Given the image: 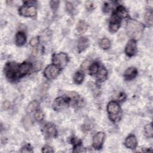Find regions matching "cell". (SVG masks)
<instances>
[{"label": "cell", "instance_id": "1", "mask_svg": "<svg viewBox=\"0 0 153 153\" xmlns=\"http://www.w3.org/2000/svg\"><path fill=\"white\" fill-rule=\"evenodd\" d=\"M143 28L144 27L141 23L135 20H130L127 22L126 33L130 38L135 40H139L142 35Z\"/></svg>", "mask_w": 153, "mask_h": 153}, {"label": "cell", "instance_id": "2", "mask_svg": "<svg viewBox=\"0 0 153 153\" xmlns=\"http://www.w3.org/2000/svg\"><path fill=\"white\" fill-rule=\"evenodd\" d=\"M19 67L15 63L10 62L7 64L4 68L6 77L10 79L15 78L17 75H19Z\"/></svg>", "mask_w": 153, "mask_h": 153}, {"label": "cell", "instance_id": "3", "mask_svg": "<svg viewBox=\"0 0 153 153\" xmlns=\"http://www.w3.org/2000/svg\"><path fill=\"white\" fill-rule=\"evenodd\" d=\"M53 62L56 65L64 68L67 65L68 56L64 53L56 54L53 57Z\"/></svg>", "mask_w": 153, "mask_h": 153}, {"label": "cell", "instance_id": "4", "mask_svg": "<svg viewBox=\"0 0 153 153\" xmlns=\"http://www.w3.org/2000/svg\"><path fill=\"white\" fill-rule=\"evenodd\" d=\"M59 69L56 65H50L45 69L44 74L46 78L52 80L58 77L59 74Z\"/></svg>", "mask_w": 153, "mask_h": 153}, {"label": "cell", "instance_id": "5", "mask_svg": "<svg viewBox=\"0 0 153 153\" xmlns=\"http://www.w3.org/2000/svg\"><path fill=\"white\" fill-rule=\"evenodd\" d=\"M19 13L25 17H34L37 14V10L32 6H24L19 9Z\"/></svg>", "mask_w": 153, "mask_h": 153}, {"label": "cell", "instance_id": "6", "mask_svg": "<svg viewBox=\"0 0 153 153\" xmlns=\"http://www.w3.org/2000/svg\"><path fill=\"white\" fill-rule=\"evenodd\" d=\"M105 135L102 132L97 133L93 139V146L95 149H100L104 141Z\"/></svg>", "mask_w": 153, "mask_h": 153}, {"label": "cell", "instance_id": "7", "mask_svg": "<svg viewBox=\"0 0 153 153\" xmlns=\"http://www.w3.org/2000/svg\"><path fill=\"white\" fill-rule=\"evenodd\" d=\"M68 105L67 101L62 98H58L53 102V109L56 111H60L64 109Z\"/></svg>", "mask_w": 153, "mask_h": 153}, {"label": "cell", "instance_id": "8", "mask_svg": "<svg viewBox=\"0 0 153 153\" xmlns=\"http://www.w3.org/2000/svg\"><path fill=\"white\" fill-rule=\"evenodd\" d=\"M125 52L129 56H132L136 53V44L134 40H131L128 42V43L126 47Z\"/></svg>", "mask_w": 153, "mask_h": 153}, {"label": "cell", "instance_id": "9", "mask_svg": "<svg viewBox=\"0 0 153 153\" xmlns=\"http://www.w3.org/2000/svg\"><path fill=\"white\" fill-rule=\"evenodd\" d=\"M120 110L119 105L116 102H111L108 103L107 106V111L111 115H117Z\"/></svg>", "mask_w": 153, "mask_h": 153}, {"label": "cell", "instance_id": "10", "mask_svg": "<svg viewBox=\"0 0 153 153\" xmlns=\"http://www.w3.org/2000/svg\"><path fill=\"white\" fill-rule=\"evenodd\" d=\"M120 26V19L117 17L115 15H114L111 20L109 24V31L111 33H115L118 31V28Z\"/></svg>", "mask_w": 153, "mask_h": 153}, {"label": "cell", "instance_id": "11", "mask_svg": "<svg viewBox=\"0 0 153 153\" xmlns=\"http://www.w3.org/2000/svg\"><path fill=\"white\" fill-rule=\"evenodd\" d=\"M126 146L130 149H135L137 146V140L134 135H130L125 141Z\"/></svg>", "mask_w": 153, "mask_h": 153}, {"label": "cell", "instance_id": "12", "mask_svg": "<svg viewBox=\"0 0 153 153\" xmlns=\"http://www.w3.org/2000/svg\"><path fill=\"white\" fill-rule=\"evenodd\" d=\"M89 45V41L87 38L84 37L80 38L78 43V51L80 52L84 51L85 49H86L88 47Z\"/></svg>", "mask_w": 153, "mask_h": 153}, {"label": "cell", "instance_id": "13", "mask_svg": "<svg viewBox=\"0 0 153 153\" xmlns=\"http://www.w3.org/2000/svg\"><path fill=\"white\" fill-rule=\"evenodd\" d=\"M46 134L49 137H55L57 134V130L55 126L52 124H47L45 127Z\"/></svg>", "mask_w": 153, "mask_h": 153}, {"label": "cell", "instance_id": "14", "mask_svg": "<svg viewBox=\"0 0 153 153\" xmlns=\"http://www.w3.org/2000/svg\"><path fill=\"white\" fill-rule=\"evenodd\" d=\"M31 67H32L30 64L27 62L22 64L19 68V75L20 76H22L27 74L30 71Z\"/></svg>", "mask_w": 153, "mask_h": 153}, {"label": "cell", "instance_id": "15", "mask_svg": "<svg viewBox=\"0 0 153 153\" xmlns=\"http://www.w3.org/2000/svg\"><path fill=\"white\" fill-rule=\"evenodd\" d=\"M137 75V70L134 68H128L124 74V77L127 80H132Z\"/></svg>", "mask_w": 153, "mask_h": 153}, {"label": "cell", "instance_id": "16", "mask_svg": "<svg viewBox=\"0 0 153 153\" xmlns=\"http://www.w3.org/2000/svg\"><path fill=\"white\" fill-rule=\"evenodd\" d=\"M26 36L21 32L18 33L16 36V42L18 46H23L26 43Z\"/></svg>", "mask_w": 153, "mask_h": 153}, {"label": "cell", "instance_id": "17", "mask_svg": "<svg viewBox=\"0 0 153 153\" xmlns=\"http://www.w3.org/2000/svg\"><path fill=\"white\" fill-rule=\"evenodd\" d=\"M117 17H118L119 19L120 18H125L127 16L128 13L126 10L123 7H119L117 9L116 12L115 13V15Z\"/></svg>", "mask_w": 153, "mask_h": 153}, {"label": "cell", "instance_id": "18", "mask_svg": "<svg viewBox=\"0 0 153 153\" xmlns=\"http://www.w3.org/2000/svg\"><path fill=\"white\" fill-rule=\"evenodd\" d=\"M87 25L84 21H80L77 25V30L79 34H83L87 31Z\"/></svg>", "mask_w": 153, "mask_h": 153}, {"label": "cell", "instance_id": "19", "mask_svg": "<svg viewBox=\"0 0 153 153\" xmlns=\"http://www.w3.org/2000/svg\"><path fill=\"white\" fill-rule=\"evenodd\" d=\"M145 23L149 27L152 26V12L151 10H148L145 14Z\"/></svg>", "mask_w": 153, "mask_h": 153}, {"label": "cell", "instance_id": "20", "mask_svg": "<svg viewBox=\"0 0 153 153\" xmlns=\"http://www.w3.org/2000/svg\"><path fill=\"white\" fill-rule=\"evenodd\" d=\"M38 106H39V103L37 101H33L28 106L27 111L28 113H31L33 111H34L35 109H37Z\"/></svg>", "mask_w": 153, "mask_h": 153}, {"label": "cell", "instance_id": "21", "mask_svg": "<svg viewBox=\"0 0 153 153\" xmlns=\"http://www.w3.org/2000/svg\"><path fill=\"white\" fill-rule=\"evenodd\" d=\"M22 123H23V125H24V127L28 130V129H30L31 127H32L33 126V121H32V120L31 118L28 117V116H26L24 117V118L23 119V121H22Z\"/></svg>", "mask_w": 153, "mask_h": 153}, {"label": "cell", "instance_id": "22", "mask_svg": "<svg viewBox=\"0 0 153 153\" xmlns=\"http://www.w3.org/2000/svg\"><path fill=\"white\" fill-rule=\"evenodd\" d=\"M96 75H97L98 78L99 80H103L107 75V72L104 68L100 67Z\"/></svg>", "mask_w": 153, "mask_h": 153}, {"label": "cell", "instance_id": "23", "mask_svg": "<svg viewBox=\"0 0 153 153\" xmlns=\"http://www.w3.org/2000/svg\"><path fill=\"white\" fill-rule=\"evenodd\" d=\"M145 134L148 137H152L153 135V132H152V124H148L145 126L144 128Z\"/></svg>", "mask_w": 153, "mask_h": 153}, {"label": "cell", "instance_id": "24", "mask_svg": "<svg viewBox=\"0 0 153 153\" xmlns=\"http://www.w3.org/2000/svg\"><path fill=\"white\" fill-rule=\"evenodd\" d=\"M83 79H84V75L80 71L77 72L75 73V74L74 75V80L75 82L77 84H80L83 81Z\"/></svg>", "mask_w": 153, "mask_h": 153}, {"label": "cell", "instance_id": "25", "mask_svg": "<svg viewBox=\"0 0 153 153\" xmlns=\"http://www.w3.org/2000/svg\"><path fill=\"white\" fill-rule=\"evenodd\" d=\"M100 67L99 66V65L96 63L93 64L90 67V73L91 75H96Z\"/></svg>", "mask_w": 153, "mask_h": 153}, {"label": "cell", "instance_id": "26", "mask_svg": "<svg viewBox=\"0 0 153 153\" xmlns=\"http://www.w3.org/2000/svg\"><path fill=\"white\" fill-rule=\"evenodd\" d=\"M111 46V43L110 41L107 38H103L101 41V47L103 49L107 50Z\"/></svg>", "mask_w": 153, "mask_h": 153}, {"label": "cell", "instance_id": "27", "mask_svg": "<svg viewBox=\"0 0 153 153\" xmlns=\"http://www.w3.org/2000/svg\"><path fill=\"white\" fill-rule=\"evenodd\" d=\"M35 118L36 120L38 121H42L44 118V114L41 111H38L36 112L35 114Z\"/></svg>", "mask_w": 153, "mask_h": 153}, {"label": "cell", "instance_id": "28", "mask_svg": "<svg viewBox=\"0 0 153 153\" xmlns=\"http://www.w3.org/2000/svg\"><path fill=\"white\" fill-rule=\"evenodd\" d=\"M67 97H68L71 100H77L78 98V95L75 92H69L67 94Z\"/></svg>", "mask_w": 153, "mask_h": 153}, {"label": "cell", "instance_id": "29", "mask_svg": "<svg viewBox=\"0 0 153 153\" xmlns=\"http://www.w3.org/2000/svg\"><path fill=\"white\" fill-rule=\"evenodd\" d=\"M59 2L58 1H51L50 5H51V7H52V9H53L54 10H56L59 6Z\"/></svg>", "mask_w": 153, "mask_h": 153}, {"label": "cell", "instance_id": "30", "mask_svg": "<svg viewBox=\"0 0 153 153\" xmlns=\"http://www.w3.org/2000/svg\"><path fill=\"white\" fill-rule=\"evenodd\" d=\"M39 43V40L38 38L35 37V38H33V39H31V40L30 41V44L32 46H36Z\"/></svg>", "mask_w": 153, "mask_h": 153}, {"label": "cell", "instance_id": "31", "mask_svg": "<svg viewBox=\"0 0 153 153\" xmlns=\"http://www.w3.org/2000/svg\"><path fill=\"white\" fill-rule=\"evenodd\" d=\"M11 106V103L9 101H6L5 102H4L3 104V108L4 109V110H7L9 109Z\"/></svg>", "mask_w": 153, "mask_h": 153}, {"label": "cell", "instance_id": "32", "mask_svg": "<svg viewBox=\"0 0 153 153\" xmlns=\"http://www.w3.org/2000/svg\"><path fill=\"white\" fill-rule=\"evenodd\" d=\"M41 63L39 62H37L33 67V69L34 71H38L41 69Z\"/></svg>", "mask_w": 153, "mask_h": 153}, {"label": "cell", "instance_id": "33", "mask_svg": "<svg viewBox=\"0 0 153 153\" xmlns=\"http://www.w3.org/2000/svg\"><path fill=\"white\" fill-rule=\"evenodd\" d=\"M42 151L44 152H53V148L49 146H45L43 148Z\"/></svg>", "mask_w": 153, "mask_h": 153}, {"label": "cell", "instance_id": "34", "mask_svg": "<svg viewBox=\"0 0 153 153\" xmlns=\"http://www.w3.org/2000/svg\"><path fill=\"white\" fill-rule=\"evenodd\" d=\"M66 8H67V10L68 12H71L74 9V7H73V5L71 3H68L67 4V6H66Z\"/></svg>", "mask_w": 153, "mask_h": 153}, {"label": "cell", "instance_id": "35", "mask_svg": "<svg viewBox=\"0 0 153 153\" xmlns=\"http://www.w3.org/2000/svg\"><path fill=\"white\" fill-rule=\"evenodd\" d=\"M89 65H90V62L87 60L85 61L81 65V67L83 69H86L89 67Z\"/></svg>", "mask_w": 153, "mask_h": 153}, {"label": "cell", "instance_id": "36", "mask_svg": "<svg viewBox=\"0 0 153 153\" xmlns=\"http://www.w3.org/2000/svg\"><path fill=\"white\" fill-rule=\"evenodd\" d=\"M22 152H32L33 150L29 146H26L22 148V150L21 151Z\"/></svg>", "mask_w": 153, "mask_h": 153}]
</instances>
